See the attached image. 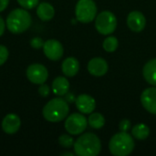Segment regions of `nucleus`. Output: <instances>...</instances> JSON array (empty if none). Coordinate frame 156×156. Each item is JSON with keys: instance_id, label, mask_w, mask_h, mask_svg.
<instances>
[{"instance_id": "nucleus-1", "label": "nucleus", "mask_w": 156, "mask_h": 156, "mask_svg": "<svg viewBox=\"0 0 156 156\" xmlns=\"http://www.w3.org/2000/svg\"><path fill=\"white\" fill-rule=\"evenodd\" d=\"M73 146L75 154L79 156H96L101 151V140L92 133L80 135Z\"/></svg>"}, {"instance_id": "nucleus-2", "label": "nucleus", "mask_w": 156, "mask_h": 156, "mask_svg": "<svg viewBox=\"0 0 156 156\" xmlns=\"http://www.w3.org/2000/svg\"><path fill=\"white\" fill-rule=\"evenodd\" d=\"M69 112V103L65 99L54 98L50 100L43 108L42 114L46 121L58 122L63 121Z\"/></svg>"}, {"instance_id": "nucleus-3", "label": "nucleus", "mask_w": 156, "mask_h": 156, "mask_svg": "<svg viewBox=\"0 0 156 156\" xmlns=\"http://www.w3.org/2000/svg\"><path fill=\"white\" fill-rule=\"evenodd\" d=\"M135 144L133 135L127 132H120L114 134L109 143V150L112 155L127 156L134 149Z\"/></svg>"}, {"instance_id": "nucleus-4", "label": "nucleus", "mask_w": 156, "mask_h": 156, "mask_svg": "<svg viewBox=\"0 0 156 156\" xmlns=\"http://www.w3.org/2000/svg\"><path fill=\"white\" fill-rule=\"evenodd\" d=\"M32 19L30 14L24 8L12 10L6 18V27L13 34H21L31 26Z\"/></svg>"}, {"instance_id": "nucleus-5", "label": "nucleus", "mask_w": 156, "mask_h": 156, "mask_svg": "<svg viewBox=\"0 0 156 156\" xmlns=\"http://www.w3.org/2000/svg\"><path fill=\"white\" fill-rule=\"evenodd\" d=\"M78 21L83 24L91 22L97 16V5L93 0H79L75 7Z\"/></svg>"}, {"instance_id": "nucleus-6", "label": "nucleus", "mask_w": 156, "mask_h": 156, "mask_svg": "<svg viewBox=\"0 0 156 156\" xmlns=\"http://www.w3.org/2000/svg\"><path fill=\"white\" fill-rule=\"evenodd\" d=\"M95 27L101 35H111L117 27V18L111 11H102L95 17Z\"/></svg>"}, {"instance_id": "nucleus-7", "label": "nucleus", "mask_w": 156, "mask_h": 156, "mask_svg": "<svg viewBox=\"0 0 156 156\" xmlns=\"http://www.w3.org/2000/svg\"><path fill=\"white\" fill-rule=\"evenodd\" d=\"M88 120L83 113H72L65 121V129L71 135L81 134L87 128Z\"/></svg>"}, {"instance_id": "nucleus-8", "label": "nucleus", "mask_w": 156, "mask_h": 156, "mask_svg": "<svg viewBox=\"0 0 156 156\" xmlns=\"http://www.w3.org/2000/svg\"><path fill=\"white\" fill-rule=\"evenodd\" d=\"M48 77V69L42 64H32L27 69V78L33 84H43Z\"/></svg>"}, {"instance_id": "nucleus-9", "label": "nucleus", "mask_w": 156, "mask_h": 156, "mask_svg": "<svg viewBox=\"0 0 156 156\" xmlns=\"http://www.w3.org/2000/svg\"><path fill=\"white\" fill-rule=\"evenodd\" d=\"M43 51L45 56L53 61L59 60L64 53V48L62 44L56 39H48L44 42Z\"/></svg>"}, {"instance_id": "nucleus-10", "label": "nucleus", "mask_w": 156, "mask_h": 156, "mask_svg": "<svg viewBox=\"0 0 156 156\" xmlns=\"http://www.w3.org/2000/svg\"><path fill=\"white\" fill-rule=\"evenodd\" d=\"M141 102L148 112L156 115V87L147 88L143 91Z\"/></svg>"}, {"instance_id": "nucleus-11", "label": "nucleus", "mask_w": 156, "mask_h": 156, "mask_svg": "<svg viewBox=\"0 0 156 156\" xmlns=\"http://www.w3.org/2000/svg\"><path fill=\"white\" fill-rule=\"evenodd\" d=\"M127 25L129 28L136 33L142 32L146 26V18L140 11H132L127 16Z\"/></svg>"}, {"instance_id": "nucleus-12", "label": "nucleus", "mask_w": 156, "mask_h": 156, "mask_svg": "<svg viewBox=\"0 0 156 156\" xmlns=\"http://www.w3.org/2000/svg\"><path fill=\"white\" fill-rule=\"evenodd\" d=\"M76 107L83 114H90L96 108V101L93 97L88 94H80L76 98Z\"/></svg>"}, {"instance_id": "nucleus-13", "label": "nucleus", "mask_w": 156, "mask_h": 156, "mask_svg": "<svg viewBox=\"0 0 156 156\" xmlns=\"http://www.w3.org/2000/svg\"><path fill=\"white\" fill-rule=\"evenodd\" d=\"M109 69L107 61L102 58H91L88 63V71L94 77L104 76Z\"/></svg>"}, {"instance_id": "nucleus-14", "label": "nucleus", "mask_w": 156, "mask_h": 156, "mask_svg": "<svg viewBox=\"0 0 156 156\" xmlns=\"http://www.w3.org/2000/svg\"><path fill=\"white\" fill-rule=\"evenodd\" d=\"M21 126L20 118L15 113H8L2 121V129L6 134H15Z\"/></svg>"}, {"instance_id": "nucleus-15", "label": "nucleus", "mask_w": 156, "mask_h": 156, "mask_svg": "<svg viewBox=\"0 0 156 156\" xmlns=\"http://www.w3.org/2000/svg\"><path fill=\"white\" fill-rule=\"evenodd\" d=\"M62 72L67 77H74L80 70V63L77 58L73 57L67 58L61 65Z\"/></svg>"}, {"instance_id": "nucleus-16", "label": "nucleus", "mask_w": 156, "mask_h": 156, "mask_svg": "<svg viewBox=\"0 0 156 156\" xmlns=\"http://www.w3.org/2000/svg\"><path fill=\"white\" fill-rule=\"evenodd\" d=\"M144 80L152 86L156 87V58L149 60L143 69Z\"/></svg>"}, {"instance_id": "nucleus-17", "label": "nucleus", "mask_w": 156, "mask_h": 156, "mask_svg": "<svg viewBox=\"0 0 156 156\" xmlns=\"http://www.w3.org/2000/svg\"><path fill=\"white\" fill-rule=\"evenodd\" d=\"M52 90L57 96H64L69 92V82L65 77H57L52 82Z\"/></svg>"}, {"instance_id": "nucleus-18", "label": "nucleus", "mask_w": 156, "mask_h": 156, "mask_svg": "<svg viewBox=\"0 0 156 156\" xmlns=\"http://www.w3.org/2000/svg\"><path fill=\"white\" fill-rule=\"evenodd\" d=\"M37 15L42 21H49L54 17L55 9L48 2H42L37 5Z\"/></svg>"}, {"instance_id": "nucleus-19", "label": "nucleus", "mask_w": 156, "mask_h": 156, "mask_svg": "<svg viewBox=\"0 0 156 156\" xmlns=\"http://www.w3.org/2000/svg\"><path fill=\"white\" fill-rule=\"evenodd\" d=\"M150 134L149 127L144 123L136 124L132 130V135L137 140H145Z\"/></svg>"}, {"instance_id": "nucleus-20", "label": "nucleus", "mask_w": 156, "mask_h": 156, "mask_svg": "<svg viewBox=\"0 0 156 156\" xmlns=\"http://www.w3.org/2000/svg\"><path fill=\"white\" fill-rule=\"evenodd\" d=\"M88 123L93 129H101L105 124V118L100 112H91L88 119Z\"/></svg>"}, {"instance_id": "nucleus-21", "label": "nucleus", "mask_w": 156, "mask_h": 156, "mask_svg": "<svg viewBox=\"0 0 156 156\" xmlns=\"http://www.w3.org/2000/svg\"><path fill=\"white\" fill-rule=\"evenodd\" d=\"M118 46H119V41L117 39V37H115L113 36L108 37L107 38H105V40L102 43L103 49L110 53L114 52L118 48Z\"/></svg>"}, {"instance_id": "nucleus-22", "label": "nucleus", "mask_w": 156, "mask_h": 156, "mask_svg": "<svg viewBox=\"0 0 156 156\" xmlns=\"http://www.w3.org/2000/svg\"><path fill=\"white\" fill-rule=\"evenodd\" d=\"M74 139L69 134H62L58 137V144L64 148H70L74 145Z\"/></svg>"}, {"instance_id": "nucleus-23", "label": "nucleus", "mask_w": 156, "mask_h": 156, "mask_svg": "<svg viewBox=\"0 0 156 156\" xmlns=\"http://www.w3.org/2000/svg\"><path fill=\"white\" fill-rule=\"evenodd\" d=\"M17 3L25 9H33L37 6L39 0H16Z\"/></svg>"}, {"instance_id": "nucleus-24", "label": "nucleus", "mask_w": 156, "mask_h": 156, "mask_svg": "<svg viewBox=\"0 0 156 156\" xmlns=\"http://www.w3.org/2000/svg\"><path fill=\"white\" fill-rule=\"evenodd\" d=\"M8 49L6 48V47L0 45V66H2L8 58Z\"/></svg>"}, {"instance_id": "nucleus-25", "label": "nucleus", "mask_w": 156, "mask_h": 156, "mask_svg": "<svg viewBox=\"0 0 156 156\" xmlns=\"http://www.w3.org/2000/svg\"><path fill=\"white\" fill-rule=\"evenodd\" d=\"M43 45H44V41L41 37H33L31 40H30V46L33 48H36V49H39L41 48H43Z\"/></svg>"}, {"instance_id": "nucleus-26", "label": "nucleus", "mask_w": 156, "mask_h": 156, "mask_svg": "<svg viewBox=\"0 0 156 156\" xmlns=\"http://www.w3.org/2000/svg\"><path fill=\"white\" fill-rule=\"evenodd\" d=\"M38 93H39V95H40L41 97H43V98L48 97V96L49 95V93H50V89H49V87H48L47 84H45V83L40 84V87L38 88Z\"/></svg>"}, {"instance_id": "nucleus-27", "label": "nucleus", "mask_w": 156, "mask_h": 156, "mask_svg": "<svg viewBox=\"0 0 156 156\" xmlns=\"http://www.w3.org/2000/svg\"><path fill=\"white\" fill-rule=\"evenodd\" d=\"M131 128V122L127 119H123L119 123V129L121 132H127Z\"/></svg>"}, {"instance_id": "nucleus-28", "label": "nucleus", "mask_w": 156, "mask_h": 156, "mask_svg": "<svg viewBox=\"0 0 156 156\" xmlns=\"http://www.w3.org/2000/svg\"><path fill=\"white\" fill-rule=\"evenodd\" d=\"M8 4H9V0H0V12L5 10Z\"/></svg>"}, {"instance_id": "nucleus-29", "label": "nucleus", "mask_w": 156, "mask_h": 156, "mask_svg": "<svg viewBox=\"0 0 156 156\" xmlns=\"http://www.w3.org/2000/svg\"><path fill=\"white\" fill-rule=\"evenodd\" d=\"M5 28V23L4 21V19L0 16V37L4 34Z\"/></svg>"}, {"instance_id": "nucleus-30", "label": "nucleus", "mask_w": 156, "mask_h": 156, "mask_svg": "<svg viewBox=\"0 0 156 156\" xmlns=\"http://www.w3.org/2000/svg\"><path fill=\"white\" fill-rule=\"evenodd\" d=\"M65 100H66L68 102H73V101H76V98L74 97V95H73V94H71V93H67V94H66V98H65Z\"/></svg>"}, {"instance_id": "nucleus-31", "label": "nucleus", "mask_w": 156, "mask_h": 156, "mask_svg": "<svg viewBox=\"0 0 156 156\" xmlns=\"http://www.w3.org/2000/svg\"><path fill=\"white\" fill-rule=\"evenodd\" d=\"M62 155H69V156H73V154H70V153H66V154H63Z\"/></svg>"}]
</instances>
